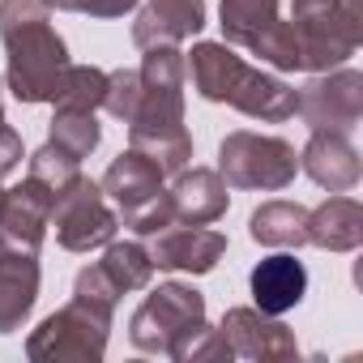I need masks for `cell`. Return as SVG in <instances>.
I'll return each instance as SVG.
<instances>
[{
  "mask_svg": "<svg viewBox=\"0 0 363 363\" xmlns=\"http://www.w3.org/2000/svg\"><path fill=\"white\" fill-rule=\"evenodd\" d=\"M103 94H107V73H103V69H94V65H69L52 103H56V107L99 111V107H103Z\"/></svg>",
  "mask_w": 363,
  "mask_h": 363,
  "instance_id": "cell-24",
  "label": "cell"
},
{
  "mask_svg": "<svg viewBox=\"0 0 363 363\" xmlns=\"http://www.w3.org/2000/svg\"><path fill=\"white\" fill-rule=\"evenodd\" d=\"M48 141L56 150H65L69 158H90L103 141V128H99V116L94 111H82V107H56L52 124H48Z\"/></svg>",
  "mask_w": 363,
  "mask_h": 363,
  "instance_id": "cell-22",
  "label": "cell"
},
{
  "mask_svg": "<svg viewBox=\"0 0 363 363\" xmlns=\"http://www.w3.org/2000/svg\"><path fill=\"white\" fill-rule=\"evenodd\" d=\"M0 193H5V175H0Z\"/></svg>",
  "mask_w": 363,
  "mask_h": 363,
  "instance_id": "cell-31",
  "label": "cell"
},
{
  "mask_svg": "<svg viewBox=\"0 0 363 363\" xmlns=\"http://www.w3.org/2000/svg\"><path fill=\"white\" fill-rule=\"evenodd\" d=\"M73 299L86 303V308H94V312H103V316H116L120 291H116V282L103 274V265H86V269L77 274V282H73Z\"/></svg>",
  "mask_w": 363,
  "mask_h": 363,
  "instance_id": "cell-26",
  "label": "cell"
},
{
  "mask_svg": "<svg viewBox=\"0 0 363 363\" xmlns=\"http://www.w3.org/2000/svg\"><path fill=\"white\" fill-rule=\"evenodd\" d=\"M303 124L312 133H354L363 120V73L359 69H325L316 73L303 90H299V107Z\"/></svg>",
  "mask_w": 363,
  "mask_h": 363,
  "instance_id": "cell-8",
  "label": "cell"
},
{
  "mask_svg": "<svg viewBox=\"0 0 363 363\" xmlns=\"http://www.w3.org/2000/svg\"><path fill=\"white\" fill-rule=\"evenodd\" d=\"M218 18H223V43L244 48V52H257V43L282 22L278 0H223Z\"/></svg>",
  "mask_w": 363,
  "mask_h": 363,
  "instance_id": "cell-19",
  "label": "cell"
},
{
  "mask_svg": "<svg viewBox=\"0 0 363 363\" xmlns=\"http://www.w3.org/2000/svg\"><path fill=\"white\" fill-rule=\"evenodd\" d=\"M141 103L128 120V145L162 167V175L184 171L193 137L184 128V52L175 43L145 48L141 56Z\"/></svg>",
  "mask_w": 363,
  "mask_h": 363,
  "instance_id": "cell-1",
  "label": "cell"
},
{
  "mask_svg": "<svg viewBox=\"0 0 363 363\" xmlns=\"http://www.w3.org/2000/svg\"><path fill=\"white\" fill-rule=\"evenodd\" d=\"M0 120H5V111H0Z\"/></svg>",
  "mask_w": 363,
  "mask_h": 363,
  "instance_id": "cell-32",
  "label": "cell"
},
{
  "mask_svg": "<svg viewBox=\"0 0 363 363\" xmlns=\"http://www.w3.org/2000/svg\"><path fill=\"white\" fill-rule=\"evenodd\" d=\"M206 320V295L189 282H158L128 320V342L145 354H167L171 342Z\"/></svg>",
  "mask_w": 363,
  "mask_h": 363,
  "instance_id": "cell-6",
  "label": "cell"
},
{
  "mask_svg": "<svg viewBox=\"0 0 363 363\" xmlns=\"http://www.w3.org/2000/svg\"><path fill=\"white\" fill-rule=\"evenodd\" d=\"M248 235L265 248H303L308 244V210L299 201H265L248 218Z\"/></svg>",
  "mask_w": 363,
  "mask_h": 363,
  "instance_id": "cell-20",
  "label": "cell"
},
{
  "mask_svg": "<svg viewBox=\"0 0 363 363\" xmlns=\"http://www.w3.org/2000/svg\"><path fill=\"white\" fill-rule=\"evenodd\" d=\"M162 167L154 162V158H145L141 150H124L120 158H111V167L103 171V179H99V189H103V197L116 206V218L124 223L128 214H137L141 206H150L154 197H162L167 189H162Z\"/></svg>",
  "mask_w": 363,
  "mask_h": 363,
  "instance_id": "cell-12",
  "label": "cell"
},
{
  "mask_svg": "<svg viewBox=\"0 0 363 363\" xmlns=\"http://www.w3.org/2000/svg\"><path fill=\"white\" fill-rule=\"evenodd\" d=\"M308 244L325 252H354L363 244V206L354 197H329L308 210Z\"/></svg>",
  "mask_w": 363,
  "mask_h": 363,
  "instance_id": "cell-18",
  "label": "cell"
},
{
  "mask_svg": "<svg viewBox=\"0 0 363 363\" xmlns=\"http://www.w3.org/2000/svg\"><path fill=\"white\" fill-rule=\"evenodd\" d=\"M299 167L308 171L312 184H320L329 193H350L363 175L359 150L350 145L346 133H312L308 145L299 150Z\"/></svg>",
  "mask_w": 363,
  "mask_h": 363,
  "instance_id": "cell-15",
  "label": "cell"
},
{
  "mask_svg": "<svg viewBox=\"0 0 363 363\" xmlns=\"http://www.w3.org/2000/svg\"><path fill=\"white\" fill-rule=\"evenodd\" d=\"M175 223V210H171V197L162 193V197H154L150 206H141L137 214H128L124 218V227L133 231V235H158L162 227H171Z\"/></svg>",
  "mask_w": 363,
  "mask_h": 363,
  "instance_id": "cell-28",
  "label": "cell"
},
{
  "mask_svg": "<svg viewBox=\"0 0 363 363\" xmlns=\"http://www.w3.org/2000/svg\"><path fill=\"white\" fill-rule=\"evenodd\" d=\"M227 252V235L210 231V227H189V223H171L154 235L150 261L154 269H171V274H210Z\"/></svg>",
  "mask_w": 363,
  "mask_h": 363,
  "instance_id": "cell-11",
  "label": "cell"
},
{
  "mask_svg": "<svg viewBox=\"0 0 363 363\" xmlns=\"http://www.w3.org/2000/svg\"><path fill=\"white\" fill-rule=\"evenodd\" d=\"M22 167V137L13 124L0 120V175H13Z\"/></svg>",
  "mask_w": 363,
  "mask_h": 363,
  "instance_id": "cell-30",
  "label": "cell"
},
{
  "mask_svg": "<svg viewBox=\"0 0 363 363\" xmlns=\"http://www.w3.org/2000/svg\"><path fill=\"white\" fill-rule=\"evenodd\" d=\"M206 26V0H145L137 22H133V43L145 48H162V43H184L193 35H201Z\"/></svg>",
  "mask_w": 363,
  "mask_h": 363,
  "instance_id": "cell-14",
  "label": "cell"
},
{
  "mask_svg": "<svg viewBox=\"0 0 363 363\" xmlns=\"http://www.w3.org/2000/svg\"><path fill=\"white\" fill-rule=\"evenodd\" d=\"M184 73H193V90L206 103H227L265 124H282L299 107L295 86H286L265 69H252L244 56H235L231 43H197L184 56Z\"/></svg>",
  "mask_w": 363,
  "mask_h": 363,
  "instance_id": "cell-2",
  "label": "cell"
},
{
  "mask_svg": "<svg viewBox=\"0 0 363 363\" xmlns=\"http://www.w3.org/2000/svg\"><path fill=\"white\" fill-rule=\"evenodd\" d=\"M103 274L116 282L120 295L128 291H145L150 278H154V261H150V248H141L137 240H107L103 244Z\"/></svg>",
  "mask_w": 363,
  "mask_h": 363,
  "instance_id": "cell-21",
  "label": "cell"
},
{
  "mask_svg": "<svg viewBox=\"0 0 363 363\" xmlns=\"http://www.w3.org/2000/svg\"><path fill=\"white\" fill-rule=\"evenodd\" d=\"M52 189H43L39 179H22V184L0 193V252H18V257H39L48 218H52Z\"/></svg>",
  "mask_w": 363,
  "mask_h": 363,
  "instance_id": "cell-9",
  "label": "cell"
},
{
  "mask_svg": "<svg viewBox=\"0 0 363 363\" xmlns=\"http://www.w3.org/2000/svg\"><path fill=\"white\" fill-rule=\"evenodd\" d=\"M248 286H252L257 312H265V316H286V312L299 308L303 295H308V269H303V261H295V257L282 248V252L257 261Z\"/></svg>",
  "mask_w": 363,
  "mask_h": 363,
  "instance_id": "cell-16",
  "label": "cell"
},
{
  "mask_svg": "<svg viewBox=\"0 0 363 363\" xmlns=\"http://www.w3.org/2000/svg\"><path fill=\"white\" fill-rule=\"evenodd\" d=\"M299 171V154L282 137L265 133H227L218 145V175L227 179V189H257V193H278L286 189Z\"/></svg>",
  "mask_w": 363,
  "mask_h": 363,
  "instance_id": "cell-4",
  "label": "cell"
},
{
  "mask_svg": "<svg viewBox=\"0 0 363 363\" xmlns=\"http://www.w3.org/2000/svg\"><path fill=\"white\" fill-rule=\"evenodd\" d=\"M111 337V316L86 308V303H65L43 325L26 337V354L35 363H99L107 354Z\"/></svg>",
  "mask_w": 363,
  "mask_h": 363,
  "instance_id": "cell-5",
  "label": "cell"
},
{
  "mask_svg": "<svg viewBox=\"0 0 363 363\" xmlns=\"http://www.w3.org/2000/svg\"><path fill=\"white\" fill-rule=\"evenodd\" d=\"M175 223H189V227H210L227 214L231 193H227V179L218 175V167H184L175 171V184L167 189Z\"/></svg>",
  "mask_w": 363,
  "mask_h": 363,
  "instance_id": "cell-13",
  "label": "cell"
},
{
  "mask_svg": "<svg viewBox=\"0 0 363 363\" xmlns=\"http://www.w3.org/2000/svg\"><path fill=\"white\" fill-rule=\"evenodd\" d=\"M48 227H56V240H60L65 252H90V248H103L107 240H116L120 218H116L111 201L103 197V189L94 184V179L77 175L73 184L56 197Z\"/></svg>",
  "mask_w": 363,
  "mask_h": 363,
  "instance_id": "cell-7",
  "label": "cell"
},
{
  "mask_svg": "<svg viewBox=\"0 0 363 363\" xmlns=\"http://www.w3.org/2000/svg\"><path fill=\"white\" fill-rule=\"evenodd\" d=\"M56 13H86V18H124L141 0H43Z\"/></svg>",
  "mask_w": 363,
  "mask_h": 363,
  "instance_id": "cell-29",
  "label": "cell"
},
{
  "mask_svg": "<svg viewBox=\"0 0 363 363\" xmlns=\"http://www.w3.org/2000/svg\"><path fill=\"white\" fill-rule=\"evenodd\" d=\"M30 179H39V184L43 189H52V197H60L69 184H73V179L82 175V162L77 158H69L65 150H56L52 141L43 145V150H35L30 154V171H26Z\"/></svg>",
  "mask_w": 363,
  "mask_h": 363,
  "instance_id": "cell-25",
  "label": "cell"
},
{
  "mask_svg": "<svg viewBox=\"0 0 363 363\" xmlns=\"http://www.w3.org/2000/svg\"><path fill=\"white\" fill-rule=\"evenodd\" d=\"M39 257L0 252V333H13L39 303Z\"/></svg>",
  "mask_w": 363,
  "mask_h": 363,
  "instance_id": "cell-17",
  "label": "cell"
},
{
  "mask_svg": "<svg viewBox=\"0 0 363 363\" xmlns=\"http://www.w3.org/2000/svg\"><path fill=\"white\" fill-rule=\"evenodd\" d=\"M167 359H175V363H227L235 354H231L223 329H214L210 320H197L193 329H184V333L171 342Z\"/></svg>",
  "mask_w": 363,
  "mask_h": 363,
  "instance_id": "cell-23",
  "label": "cell"
},
{
  "mask_svg": "<svg viewBox=\"0 0 363 363\" xmlns=\"http://www.w3.org/2000/svg\"><path fill=\"white\" fill-rule=\"evenodd\" d=\"M137 103H141V73H137V69H116V73H107L103 111L128 124L133 111H137Z\"/></svg>",
  "mask_w": 363,
  "mask_h": 363,
  "instance_id": "cell-27",
  "label": "cell"
},
{
  "mask_svg": "<svg viewBox=\"0 0 363 363\" xmlns=\"http://www.w3.org/2000/svg\"><path fill=\"white\" fill-rule=\"evenodd\" d=\"M0 39L9 52V90L18 103H52L69 60L65 39L52 30L43 0H0Z\"/></svg>",
  "mask_w": 363,
  "mask_h": 363,
  "instance_id": "cell-3",
  "label": "cell"
},
{
  "mask_svg": "<svg viewBox=\"0 0 363 363\" xmlns=\"http://www.w3.org/2000/svg\"><path fill=\"white\" fill-rule=\"evenodd\" d=\"M218 329H223L231 354H240V359H257V363H291V359H299L295 333L278 316H265L257 308H227Z\"/></svg>",
  "mask_w": 363,
  "mask_h": 363,
  "instance_id": "cell-10",
  "label": "cell"
}]
</instances>
